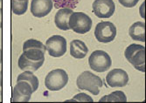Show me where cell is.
<instances>
[{"label": "cell", "mask_w": 146, "mask_h": 103, "mask_svg": "<svg viewBox=\"0 0 146 103\" xmlns=\"http://www.w3.org/2000/svg\"><path fill=\"white\" fill-rule=\"evenodd\" d=\"M76 84L80 90H85L94 95H98L102 86V81L99 76L91 72L84 71L79 75Z\"/></svg>", "instance_id": "6da1fadb"}, {"label": "cell", "mask_w": 146, "mask_h": 103, "mask_svg": "<svg viewBox=\"0 0 146 103\" xmlns=\"http://www.w3.org/2000/svg\"><path fill=\"white\" fill-rule=\"evenodd\" d=\"M124 56L137 70L145 72V49L143 46L129 45L124 52Z\"/></svg>", "instance_id": "7a4b0ae2"}, {"label": "cell", "mask_w": 146, "mask_h": 103, "mask_svg": "<svg viewBox=\"0 0 146 103\" xmlns=\"http://www.w3.org/2000/svg\"><path fill=\"white\" fill-rule=\"evenodd\" d=\"M68 82V75L63 69H54L45 78V86L49 91H59Z\"/></svg>", "instance_id": "3957f363"}, {"label": "cell", "mask_w": 146, "mask_h": 103, "mask_svg": "<svg viewBox=\"0 0 146 103\" xmlns=\"http://www.w3.org/2000/svg\"><path fill=\"white\" fill-rule=\"evenodd\" d=\"M88 65L91 70L103 73L110 68L112 61L110 56L102 50L93 52L88 58Z\"/></svg>", "instance_id": "277c9868"}, {"label": "cell", "mask_w": 146, "mask_h": 103, "mask_svg": "<svg viewBox=\"0 0 146 103\" xmlns=\"http://www.w3.org/2000/svg\"><path fill=\"white\" fill-rule=\"evenodd\" d=\"M69 29L79 34L88 32L92 27V19L83 12H73L69 17Z\"/></svg>", "instance_id": "5b68a950"}, {"label": "cell", "mask_w": 146, "mask_h": 103, "mask_svg": "<svg viewBox=\"0 0 146 103\" xmlns=\"http://www.w3.org/2000/svg\"><path fill=\"white\" fill-rule=\"evenodd\" d=\"M95 36L98 42L110 43L112 42L116 36L115 25L108 21H102L96 24L95 30Z\"/></svg>", "instance_id": "8992f818"}, {"label": "cell", "mask_w": 146, "mask_h": 103, "mask_svg": "<svg viewBox=\"0 0 146 103\" xmlns=\"http://www.w3.org/2000/svg\"><path fill=\"white\" fill-rule=\"evenodd\" d=\"M46 48L50 56L60 58L67 52V40L62 36L54 35L46 40Z\"/></svg>", "instance_id": "52a82bcc"}, {"label": "cell", "mask_w": 146, "mask_h": 103, "mask_svg": "<svg viewBox=\"0 0 146 103\" xmlns=\"http://www.w3.org/2000/svg\"><path fill=\"white\" fill-rule=\"evenodd\" d=\"M33 93V88L27 81H18L12 90L11 102H27L30 100Z\"/></svg>", "instance_id": "ba28073f"}, {"label": "cell", "mask_w": 146, "mask_h": 103, "mask_svg": "<svg viewBox=\"0 0 146 103\" xmlns=\"http://www.w3.org/2000/svg\"><path fill=\"white\" fill-rule=\"evenodd\" d=\"M92 7L96 16L101 18H110L115 11V5L113 0H95Z\"/></svg>", "instance_id": "9c48e42d"}, {"label": "cell", "mask_w": 146, "mask_h": 103, "mask_svg": "<svg viewBox=\"0 0 146 103\" xmlns=\"http://www.w3.org/2000/svg\"><path fill=\"white\" fill-rule=\"evenodd\" d=\"M106 82L110 87H123L129 82V75L126 71L115 68L109 72L106 76Z\"/></svg>", "instance_id": "30bf717a"}, {"label": "cell", "mask_w": 146, "mask_h": 103, "mask_svg": "<svg viewBox=\"0 0 146 103\" xmlns=\"http://www.w3.org/2000/svg\"><path fill=\"white\" fill-rule=\"evenodd\" d=\"M52 7V0H32L31 12L34 17L43 18L50 13Z\"/></svg>", "instance_id": "8fae6325"}, {"label": "cell", "mask_w": 146, "mask_h": 103, "mask_svg": "<svg viewBox=\"0 0 146 103\" xmlns=\"http://www.w3.org/2000/svg\"><path fill=\"white\" fill-rule=\"evenodd\" d=\"M73 10L70 8H61L58 11V12L55 14L54 18V23L57 28L62 31H68L69 30V17L73 13Z\"/></svg>", "instance_id": "7c38bea8"}, {"label": "cell", "mask_w": 146, "mask_h": 103, "mask_svg": "<svg viewBox=\"0 0 146 103\" xmlns=\"http://www.w3.org/2000/svg\"><path fill=\"white\" fill-rule=\"evenodd\" d=\"M88 53L86 44L79 40H74L70 43V54L74 59H84Z\"/></svg>", "instance_id": "4fadbf2b"}, {"label": "cell", "mask_w": 146, "mask_h": 103, "mask_svg": "<svg viewBox=\"0 0 146 103\" xmlns=\"http://www.w3.org/2000/svg\"><path fill=\"white\" fill-rule=\"evenodd\" d=\"M129 34L133 40L144 42L145 41V24L144 22H136L129 27Z\"/></svg>", "instance_id": "5bb4252c"}, {"label": "cell", "mask_w": 146, "mask_h": 103, "mask_svg": "<svg viewBox=\"0 0 146 103\" xmlns=\"http://www.w3.org/2000/svg\"><path fill=\"white\" fill-rule=\"evenodd\" d=\"M44 60L45 59H41V60H38V61L31 60V59H26L24 56V54H21L20 57L19 58L18 64H19V67L21 70L35 72L40 67H42V65L44 64Z\"/></svg>", "instance_id": "9a60e30c"}, {"label": "cell", "mask_w": 146, "mask_h": 103, "mask_svg": "<svg viewBox=\"0 0 146 103\" xmlns=\"http://www.w3.org/2000/svg\"><path fill=\"white\" fill-rule=\"evenodd\" d=\"M27 81L31 85L33 93L35 91H37V89L38 87L39 81H38V79L33 74V73L32 71H25L22 73H20L18 76V78H17V82L18 81Z\"/></svg>", "instance_id": "2e32d148"}, {"label": "cell", "mask_w": 146, "mask_h": 103, "mask_svg": "<svg viewBox=\"0 0 146 103\" xmlns=\"http://www.w3.org/2000/svg\"><path fill=\"white\" fill-rule=\"evenodd\" d=\"M24 56L31 60L38 61L41 59H45V51L38 48H29L25 51H23Z\"/></svg>", "instance_id": "e0dca14e"}, {"label": "cell", "mask_w": 146, "mask_h": 103, "mask_svg": "<svg viewBox=\"0 0 146 103\" xmlns=\"http://www.w3.org/2000/svg\"><path fill=\"white\" fill-rule=\"evenodd\" d=\"M127 97L123 91H115L100 99L99 102H126Z\"/></svg>", "instance_id": "ac0fdd59"}, {"label": "cell", "mask_w": 146, "mask_h": 103, "mask_svg": "<svg viewBox=\"0 0 146 103\" xmlns=\"http://www.w3.org/2000/svg\"><path fill=\"white\" fill-rule=\"evenodd\" d=\"M28 0L26 1H19V0H11V11L15 15H23L27 11Z\"/></svg>", "instance_id": "d6986e66"}, {"label": "cell", "mask_w": 146, "mask_h": 103, "mask_svg": "<svg viewBox=\"0 0 146 103\" xmlns=\"http://www.w3.org/2000/svg\"><path fill=\"white\" fill-rule=\"evenodd\" d=\"M54 2V6L56 8H76L80 0H52Z\"/></svg>", "instance_id": "ffe728a7"}, {"label": "cell", "mask_w": 146, "mask_h": 103, "mask_svg": "<svg viewBox=\"0 0 146 103\" xmlns=\"http://www.w3.org/2000/svg\"><path fill=\"white\" fill-rule=\"evenodd\" d=\"M29 48H38V49H41L45 52L46 51V46H44L42 44V42L33 40V38L26 40L23 45V51H25L26 49H29Z\"/></svg>", "instance_id": "44dd1931"}, {"label": "cell", "mask_w": 146, "mask_h": 103, "mask_svg": "<svg viewBox=\"0 0 146 103\" xmlns=\"http://www.w3.org/2000/svg\"><path fill=\"white\" fill-rule=\"evenodd\" d=\"M68 102H74V101H79V102H93V99L86 94H83V93H81V94H76L73 99L69 100H67Z\"/></svg>", "instance_id": "7402d4cb"}, {"label": "cell", "mask_w": 146, "mask_h": 103, "mask_svg": "<svg viewBox=\"0 0 146 103\" xmlns=\"http://www.w3.org/2000/svg\"><path fill=\"white\" fill-rule=\"evenodd\" d=\"M118 2L126 8H132L137 5L139 0H118Z\"/></svg>", "instance_id": "603a6c76"}, {"label": "cell", "mask_w": 146, "mask_h": 103, "mask_svg": "<svg viewBox=\"0 0 146 103\" xmlns=\"http://www.w3.org/2000/svg\"><path fill=\"white\" fill-rule=\"evenodd\" d=\"M2 8H0V28H2Z\"/></svg>", "instance_id": "cb8c5ba5"}, {"label": "cell", "mask_w": 146, "mask_h": 103, "mask_svg": "<svg viewBox=\"0 0 146 103\" xmlns=\"http://www.w3.org/2000/svg\"><path fill=\"white\" fill-rule=\"evenodd\" d=\"M2 63V49L0 48V64Z\"/></svg>", "instance_id": "d4e9b609"}, {"label": "cell", "mask_w": 146, "mask_h": 103, "mask_svg": "<svg viewBox=\"0 0 146 103\" xmlns=\"http://www.w3.org/2000/svg\"><path fill=\"white\" fill-rule=\"evenodd\" d=\"M0 86H2V71H0Z\"/></svg>", "instance_id": "484cf974"}, {"label": "cell", "mask_w": 146, "mask_h": 103, "mask_svg": "<svg viewBox=\"0 0 146 103\" xmlns=\"http://www.w3.org/2000/svg\"><path fill=\"white\" fill-rule=\"evenodd\" d=\"M143 6H144V4L142 5V9H143ZM141 16H142V18H144V13H143V11H142V12H141Z\"/></svg>", "instance_id": "4316f807"}, {"label": "cell", "mask_w": 146, "mask_h": 103, "mask_svg": "<svg viewBox=\"0 0 146 103\" xmlns=\"http://www.w3.org/2000/svg\"><path fill=\"white\" fill-rule=\"evenodd\" d=\"M3 100H2V92L0 91V102H2Z\"/></svg>", "instance_id": "83f0119b"}, {"label": "cell", "mask_w": 146, "mask_h": 103, "mask_svg": "<svg viewBox=\"0 0 146 103\" xmlns=\"http://www.w3.org/2000/svg\"><path fill=\"white\" fill-rule=\"evenodd\" d=\"M19 1H26V0H19Z\"/></svg>", "instance_id": "f1b7e54d"}, {"label": "cell", "mask_w": 146, "mask_h": 103, "mask_svg": "<svg viewBox=\"0 0 146 103\" xmlns=\"http://www.w3.org/2000/svg\"><path fill=\"white\" fill-rule=\"evenodd\" d=\"M1 1H2V0H0V3H1Z\"/></svg>", "instance_id": "f546056e"}]
</instances>
